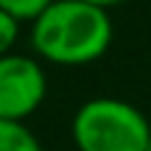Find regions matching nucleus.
<instances>
[{
	"instance_id": "nucleus-3",
	"label": "nucleus",
	"mask_w": 151,
	"mask_h": 151,
	"mask_svg": "<svg viewBox=\"0 0 151 151\" xmlns=\"http://www.w3.org/2000/svg\"><path fill=\"white\" fill-rule=\"evenodd\" d=\"M48 93V77L37 58L24 53L0 56V119L24 122Z\"/></svg>"
},
{
	"instance_id": "nucleus-2",
	"label": "nucleus",
	"mask_w": 151,
	"mask_h": 151,
	"mask_svg": "<svg viewBox=\"0 0 151 151\" xmlns=\"http://www.w3.org/2000/svg\"><path fill=\"white\" fill-rule=\"evenodd\" d=\"M72 138L80 151H146L151 125L138 106L101 96L77 109Z\"/></svg>"
},
{
	"instance_id": "nucleus-7",
	"label": "nucleus",
	"mask_w": 151,
	"mask_h": 151,
	"mask_svg": "<svg viewBox=\"0 0 151 151\" xmlns=\"http://www.w3.org/2000/svg\"><path fill=\"white\" fill-rule=\"evenodd\" d=\"M85 3H90V5H98V8H114V5H122V3H127V0H85Z\"/></svg>"
},
{
	"instance_id": "nucleus-4",
	"label": "nucleus",
	"mask_w": 151,
	"mask_h": 151,
	"mask_svg": "<svg viewBox=\"0 0 151 151\" xmlns=\"http://www.w3.org/2000/svg\"><path fill=\"white\" fill-rule=\"evenodd\" d=\"M0 151H42V146L24 122L0 119Z\"/></svg>"
},
{
	"instance_id": "nucleus-5",
	"label": "nucleus",
	"mask_w": 151,
	"mask_h": 151,
	"mask_svg": "<svg viewBox=\"0 0 151 151\" xmlns=\"http://www.w3.org/2000/svg\"><path fill=\"white\" fill-rule=\"evenodd\" d=\"M53 0H0V8L19 21H35Z\"/></svg>"
},
{
	"instance_id": "nucleus-6",
	"label": "nucleus",
	"mask_w": 151,
	"mask_h": 151,
	"mask_svg": "<svg viewBox=\"0 0 151 151\" xmlns=\"http://www.w3.org/2000/svg\"><path fill=\"white\" fill-rule=\"evenodd\" d=\"M19 32H21V21L0 8V56L13 53V45L19 42Z\"/></svg>"
},
{
	"instance_id": "nucleus-8",
	"label": "nucleus",
	"mask_w": 151,
	"mask_h": 151,
	"mask_svg": "<svg viewBox=\"0 0 151 151\" xmlns=\"http://www.w3.org/2000/svg\"><path fill=\"white\" fill-rule=\"evenodd\" d=\"M146 151H151V141H149V146H146Z\"/></svg>"
},
{
	"instance_id": "nucleus-1",
	"label": "nucleus",
	"mask_w": 151,
	"mask_h": 151,
	"mask_svg": "<svg viewBox=\"0 0 151 151\" xmlns=\"http://www.w3.org/2000/svg\"><path fill=\"white\" fill-rule=\"evenodd\" d=\"M35 53L56 66H85L98 61L114 40V24L106 8L85 0H53L29 32Z\"/></svg>"
}]
</instances>
